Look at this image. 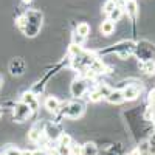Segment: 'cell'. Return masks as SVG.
Returning a JSON list of instances; mask_svg holds the SVG:
<instances>
[{
	"instance_id": "6da1fadb",
	"label": "cell",
	"mask_w": 155,
	"mask_h": 155,
	"mask_svg": "<svg viewBox=\"0 0 155 155\" xmlns=\"http://www.w3.org/2000/svg\"><path fill=\"white\" fill-rule=\"evenodd\" d=\"M84 112H85L84 102L76 99V101H71V102H68V104H65V107L61 110V115L67 120H78L84 115Z\"/></svg>"
},
{
	"instance_id": "7a4b0ae2",
	"label": "cell",
	"mask_w": 155,
	"mask_h": 155,
	"mask_svg": "<svg viewBox=\"0 0 155 155\" xmlns=\"http://www.w3.org/2000/svg\"><path fill=\"white\" fill-rule=\"evenodd\" d=\"M140 62H144V61H155V45L147 42V41H141L137 44L135 47V53H134Z\"/></svg>"
},
{
	"instance_id": "3957f363",
	"label": "cell",
	"mask_w": 155,
	"mask_h": 155,
	"mask_svg": "<svg viewBox=\"0 0 155 155\" xmlns=\"http://www.w3.org/2000/svg\"><path fill=\"white\" fill-rule=\"evenodd\" d=\"M88 87H90V81L85 79V78H82V76H79V78H76V79L71 81V84H70V93L76 99H79V98H82L88 92Z\"/></svg>"
},
{
	"instance_id": "277c9868",
	"label": "cell",
	"mask_w": 155,
	"mask_h": 155,
	"mask_svg": "<svg viewBox=\"0 0 155 155\" xmlns=\"http://www.w3.org/2000/svg\"><path fill=\"white\" fill-rule=\"evenodd\" d=\"M31 115H33V110L30 109V106H27L22 101L17 102V104L12 107V118H14V121H17V123L27 121Z\"/></svg>"
},
{
	"instance_id": "5b68a950",
	"label": "cell",
	"mask_w": 155,
	"mask_h": 155,
	"mask_svg": "<svg viewBox=\"0 0 155 155\" xmlns=\"http://www.w3.org/2000/svg\"><path fill=\"white\" fill-rule=\"evenodd\" d=\"M44 135L50 141H58L62 135V129L58 123H45L44 126Z\"/></svg>"
},
{
	"instance_id": "8992f818",
	"label": "cell",
	"mask_w": 155,
	"mask_h": 155,
	"mask_svg": "<svg viewBox=\"0 0 155 155\" xmlns=\"http://www.w3.org/2000/svg\"><path fill=\"white\" fill-rule=\"evenodd\" d=\"M141 90H143V85L129 84V82H127V85H126L124 88H121L123 96H124V101H135V99H138Z\"/></svg>"
},
{
	"instance_id": "52a82bcc",
	"label": "cell",
	"mask_w": 155,
	"mask_h": 155,
	"mask_svg": "<svg viewBox=\"0 0 155 155\" xmlns=\"http://www.w3.org/2000/svg\"><path fill=\"white\" fill-rule=\"evenodd\" d=\"M25 17H27V23L36 28H42V20H44V14L37 9H30L25 12Z\"/></svg>"
},
{
	"instance_id": "ba28073f",
	"label": "cell",
	"mask_w": 155,
	"mask_h": 155,
	"mask_svg": "<svg viewBox=\"0 0 155 155\" xmlns=\"http://www.w3.org/2000/svg\"><path fill=\"white\" fill-rule=\"evenodd\" d=\"M25 68H27V65H25V62L20 59V58H16L12 59L9 62V71L12 76H20L25 73Z\"/></svg>"
},
{
	"instance_id": "9c48e42d",
	"label": "cell",
	"mask_w": 155,
	"mask_h": 155,
	"mask_svg": "<svg viewBox=\"0 0 155 155\" xmlns=\"http://www.w3.org/2000/svg\"><path fill=\"white\" fill-rule=\"evenodd\" d=\"M124 11H126V14L130 17L132 20H135V19L138 17V12H140V8H138L137 0H126Z\"/></svg>"
},
{
	"instance_id": "30bf717a",
	"label": "cell",
	"mask_w": 155,
	"mask_h": 155,
	"mask_svg": "<svg viewBox=\"0 0 155 155\" xmlns=\"http://www.w3.org/2000/svg\"><path fill=\"white\" fill-rule=\"evenodd\" d=\"M61 104L62 102L56 98V96H48L44 102V107L50 112V113H58L61 110Z\"/></svg>"
},
{
	"instance_id": "8fae6325",
	"label": "cell",
	"mask_w": 155,
	"mask_h": 155,
	"mask_svg": "<svg viewBox=\"0 0 155 155\" xmlns=\"http://www.w3.org/2000/svg\"><path fill=\"white\" fill-rule=\"evenodd\" d=\"M22 102H25L27 106H30V109L33 112H36L39 109V101H37V96L33 93V92H25L22 95Z\"/></svg>"
},
{
	"instance_id": "7c38bea8",
	"label": "cell",
	"mask_w": 155,
	"mask_h": 155,
	"mask_svg": "<svg viewBox=\"0 0 155 155\" xmlns=\"http://www.w3.org/2000/svg\"><path fill=\"white\" fill-rule=\"evenodd\" d=\"M42 137H44V129L39 126V124L33 126L31 130L28 132V140L31 141V143H41Z\"/></svg>"
},
{
	"instance_id": "4fadbf2b",
	"label": "cell",
	"mask_w": 155,
	"mask_h": 155,
	"mask_svg": "<svg viewBox=\"0 0 155 155\" xmlns=\"http://www.w3.org/2000/svg\"><path fill=\"white\" fill-rule=\"evenodd\" d=\"M106 99H107V102H110V104H113V106H120V104L124 102V96H123V92L120 88H113Z\"/></svg>"
},
{
	"instance_id": "5bb4252c",
	"label": "cell",
	"mask_w": 155,
	"mask_h": 155,
	"mask_svg": "<svg viewBox=\"0 0 155 155\" xmlns=\"http://www.w3.org/2000/svg\"><path fill=\"white\" fill-rule=\"evenodd\" d=\"M81 155H99V149L95 143L87 141V143L81 146Z\"/></svg>"
},
{
	"instance_id": "9a60e30c",
	"label": "cell",
	"mask_w": 155,
	"mask_h": 155,
	"mask_svg": "<svg viewBox=\"0 0 155 155\" xmlns=\"http://www.w3.org/2000/svg\"><path fill=\"white\" fill-rule=\"evenodd\" d=\"M115 28H116V27H115V23H113L112 20L107 19V20H104V22L101 23L99 31H101L102 36H106V37H107V36H112V34L115 33Z\"/></svg>"
},
{
	"instance_id": "2e32d148",
	"label": "cell",
	"mask_w": 155,
	"mask_h": 155,
	"mask_svg": "<svg viewBox=\"0 0 155 155\" xmlns=\"http://www.w3.org/2000/svg\"><path fill=\"white\" fill-rule=\"evenodd\" d=\"M138 67H140V70L143 71L144 74H149V76L155 74V61H144V62H140Z\"/></svg>"
},
{
	"instance_id": "e0dca14e",
	"label": "cell",
	"mask_w": 155,
	"mask_h": 155,
	"mask_svg": "<svg viewBox=\"0 0 155 155\" xmlns=\"http://www.w3.org/2000/svg\"><path fill=\"white\" fill-rule=\"evenodd\" d=\"M90 31H92V28H90V25L87 22H81V23H78V27L74 30L76 34H79L82 37H88L90 36Z\"/></svg>"
},
{
	"instance_id": "ac0fdd59",
	"label": "cell",
	"mask_w": 155,
	"mask_h": 155,
	"mask_svg": "<svg viewBox=\"0 0 155 155\" xmlns=\"http://www.w3.org/2000/svg\"><path fill=\"white\" fill-rule=\"evenodd\" d=\"M123 14H124V8L123 6H116L110 14H109V20H112L113 23L115 22H120L121 20V17H123Z\"/></svg>"
},
{
	"instance_id": "d6986e66",
	"label": "cell",
	"mask_w": 155,
	"mask_h": 155,
	"mask_svg": "<svg viewBox=\"0 0 155 155\" xmlns=\"http://www.w3.org/2000/svg\"><path fill=\"white\" fill-rule=\"evenodd\" d=\"M71 143L73 141H71V137L68 134H62L61 138L58 140V146H70Z\"/></svg>"
},
{
	"instance_id": "ffe728a7",
	"label": "cell",
	"mask_w": 155,
	"mask_h": 155,
	"mask_svg": "<svg viewBox=\"0 0 155 155\" xmlns=\"http://www.w3.org/2000/svg\"><path fill=\"white\" fill-rule=\"evenodd\" d=\"M88 99H90V102H99L102 99V95L96 88H93V90H90V93H88Z\"/></svg>"
},
{
	"instance_id": "44dd1931",
	"label": "cell",
	"mask_w": 155,
	"mask_h": 155,
	"mask_svg": "<svg viewBox=\"0 0 155 155\" xmlns=\"http://www.w3.org/2000/svg\"><path fill=\"white\" fill-rule=\"evenodd\" d=\"M81 53H82V48H81L79 45H74V44H71V45H70V48H68V54H70L71 58L79 56Z\"/></svg>"
},
{
	"instance_id": "7402d4cb",
	"label": "cell",
	"mask_w": 155,
	"mask_h": 155,
	"mask_svg": "<svg viewBox=\"0 0 155 155\" xmlns=\"http://www.w3.org/2000/svg\"><path fill=\"white\" fill-rule=\"evenodd\" d=\"M116 6H118V5H116V3L113 2V0H107V2H106V5L102 6V11H104L106 14H110V12H112V11L116 8Z\"/></svg>"
},
{
	"instance_id": "603a6c76",
	"label": "cell",
	"mask_w": 155,
	"mask_h": 155,
	"mask_svg": "<svg viewBox=\"0 0 155 155\" xmlns=\"http://www.w3.org/2000/svg\"><path fill=\"white\" fill-rule=\"evenodd\" d=\"M85 39L87 37H82V36H79V34H73V44L74 45H79V47H82V44L85 42Z\"/></svg>"
},
{
	"instance_id": "cb8c5ba5",
	"label": "cell",
	"mask_w": 155,
	"mask_h": 155,
	"mask_svg": "<svg viewBox=\"0 0 155 155\" xmlns=\"http://www.w3.org/2000/svg\"><path fill=\"white\" fill-rule=\"evenodd\" d=\"M16 25H17V28H19L20 31L25 28V25H27V17H25V14H23V16H20V17H17Z\"/></svg>"
},
{
	"instance_id": "d4e9b609",
	"label": "cell",
	"mask_w": 155,
	"mask_h": 155,
	"mask_svg": "<svg viewBox=\"0 0 155 155\" xmlns=\"http://www.w3.org/2000/svg\"><path fill=\"white\" fill-rule=\"evenodd\" d=\"M3 155H23V152L20 149H17V147H8L3 152Z\"/></svg>"
},
{
	"instance_id": "484cf974",
	"label": "cell",
	"mask_w": 155,
	"mask_h": 155,
	"mask_svg": "<svg viewBox=\"0 0 155 155\" xmlns=\"http://www.w3.org/2000/svg\"><path fill=\"white\" fill-rule=\"evenodd\" d=\"M70 153H71V155H81V146L71 143V144H70Z\"/></svg>"
},
{
	"instance_id": "4316f807",
	"label": "cell",
	"mask_w": 155,
	"mask_h": 155,
	"mask_svg": "<svg viewBox=\"0 0 155 155\" xmlns=\"http://www.w3.org/2000/svg\"><path fill=\"white\" fill-rule=\"evenodd\" d=\"M129 155H141V153H140V150H138V149H134V150H132L130 153H129Z\"/></svg>"
},
{
	"instance_id": "83f0119b",
	"label": "cell",
	"mask_w": 155,
	"mask_h": 155,
	"mask_svg": "<svg viewBox=\"0 0 155 155\" xmlns=\"http://www.w3.org/2000/svg\"><path fill=\"white\" fill-rule=\"evenodd\" d=\"M22 2H23V3H31L33 0H22Z\"/></svg>"
},
{
	"instance_id": "f1b7e54d",
	"label": "cell",
	"mask_w": 155,
	"mask_h": 155,
	"mask_svg": "<svg viewBox=\"0 0 155 155\" xmlns=\"http://www.w3.org/2000/svg\"><path fill=\"white\" fill-rule=\"evenodd\" d=\"M0 116H2V109H0Z\"/></svg>"
},
{
	"instance_id": "f546056e",
	"label": "cell",
	"mask_w": 155,
	"mask_h": 155,
	"mask_svg": "<svg viewBox=\"0 0 155 155\" xmlns=\"http://www.w3.org/2000/svg\"><path fill=\"white\" fill-rule=\"evenodd\" d=\"M2 155H3V153H2Z\"/></svg>"
}]
</instances>
